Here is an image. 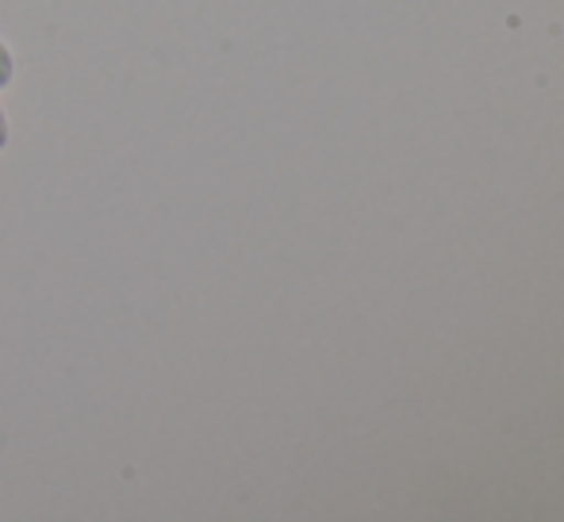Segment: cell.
Here are the masks:
<instances>
[{"instance_id": "7a4b0ae2", "label": "cell", "mask_w": 564, "mask_h": 522, "mask_svg": "<svg viewBox=\"0 0 564 522\" xmlns=\"http://www.w3.org/2000/svg\"><path fill=\"white\" fill-rule=\"evenodd\" d=\"M4 142H8V123H4V116H0V150H4Z\"/></svg>"}, {"instance_id": "6da1fadb", "label": "cell", "mask_w": 564, "mask_h": 522, "mask_svg": "<svg viewBox=\"0 0 564 522\" xmlns=\"http://www.w3.org/2000/svg\"><path fill=\"white\" fill-rule=\"evenodd\" d=\"M8 81H12V58H8L4 46H0V89H4Z\"/></svg>"}]
</instances>
